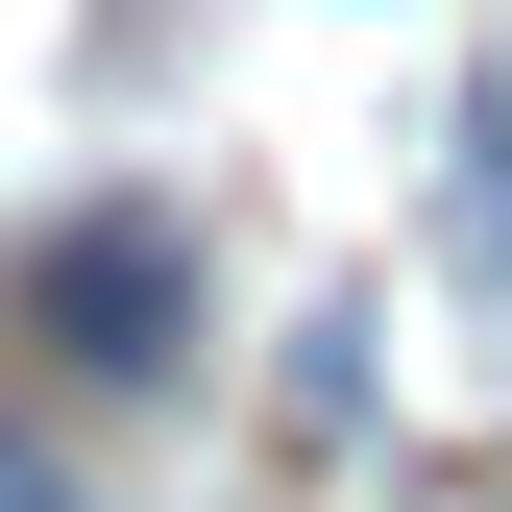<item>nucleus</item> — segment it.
<instances>
[{
    "label": "nucleus",
    "mask_w": 512,
    "mask_h": 512,
    "mask_svg": "<svg viewBox=\"0 0 512 512\" xmlns=\"http://www.w3.org/2000/svg\"><path fill=\"white\" fill-rule=\"evenodd\" d=\"M439 512H512V439H488V464H439Z\"/></svg>",
    "instance_id": "20e7f679"
},
{
    "label": "nucleus",
    "mask_w": 512,
    "mask_h": 512,
    "mask_svg": "<svg viewBox=\"0 0 512 512\" xmlns=\"http://www.w3.org/2000/svg\"><path fill=\"white\" fill-rule=\"evenodd\" d=\"M293 439H317V464L366 439V317H293Z\"/></svg>",
    "instance_id": "f03ea898"
},
{
    "label": "nucleus",
    "mask_w": 512,
    "mask_h": 512,
    "mask_svg": "<svg viewBox=\"0 0 512 512\" xmlns=\"http://www.w3.org/2000/svg\"><path fill=\"white\" fill-rule=\"evenodd\" d=\"M0 512H98V488H74V464H49V439H0Z\"/></svg>",
    "instance_id": "7ed1b4c3"
},
{
    "label": "nucleus",
    "mask_w": 512,
    "mask_h": 512,
    "mask_svg": "<svg viewBox=\"0 0 512 512\" xmlns=\"http://www.w3.org/2000/svg\"><path fill=\"white\" fill-rule=\"evenodd\" d=\"M25 366H49V391H98V415H147L171 366H196V244H171L147 196L49 220V244H25Z\"/></svg>",
    "instance_id": "f257e3e1"
}]
</instances>
